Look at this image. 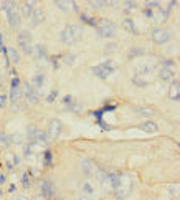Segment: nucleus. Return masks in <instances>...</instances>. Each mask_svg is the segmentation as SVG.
<instances>
[{
	"mask_svg": "<svg viewBox=\"0 0 180 200\" xmlns=\"http://www.w3.org/2000/svg\"><path fill=\"white\" fill-rule=\"evenodd\" d=\"M106 2H101V0H94V2H89V7L93 9H101V7H104Z\"/></svg>",
	"mask_w": 180,
	"mask_h": 200,
	"instance_id": "nucleus-32",
	"label": "nucleus"
},
{
	"mask_svg": "<svg viewBox=\"0 0 180 200\" xmlns=\"http://www.w3.org/2000/svg\"><path fill=\"white\" fill-rule=\"evenodd\" d=\"M96 30L99 33V37H103V38H113L117 33L116 23H113L111 20H99L96 23Z\"/></svg>",
	"mask_w": 180,
	"mask_h": 200,
	"instance_id": "nucleus-2",
	"label": "nucleus"
},
{
	"mask_svg": "<svg viewBox=\"0 0 180 200\" xmlns=\"http://www.w3.org/2000/svg\"><path fill=\"white\" fill-rule=\"evenodd\" d=\"M170 40V35L165 28H154L152 30V42L155 45H164Z\"/></svg>",
	"mask_w": 180,
	"mask_h": 200,
	"instance_id": "nucleus-5",
	"label": "nucleus"
},
{
	"mask_svg": "<svg viewBox=\"0 0 180 200\" xmlns=\"http://www.w3.org/2000/svg\"><path fill=\"white\" fill-rule=\"evenodd\" d=\"M7 22H9L10 28H13V30L20 28V25H22L20 13H17V10H10V12H7Z\"/></svg>",
	"mask_w": 180,
	"mask_h": 200,
	"instance_id": "nucleus-7",
	"label": "nucleus"
},
{
	"mask_svg": "<svg viewBox=\"0 0 180 200\" xmlns=\"http://www.w3.org/2000/svg\"><path fill=\"white\" fill-rule=\"evenodd\" d=\"M37 132H38V129L35 127L33 124H30L28 129H27V137H28L30 141H35V136H37Z\"/></svg>",
	"mask_w": 180,
	"mask_h": 200,
	"instance_id": "nucleus-23",
	"label": "nucleus"
},
{
	"mask_svg": "<svg viewBox=\"0 0 180 200\" xmlns=\"http://www.w3.org/2000/svg\"><path fill=\"white\" fill-rule=\"evenodd\" d=\"M98 179H99V182L103 183V185H108V172H106V171H99V172H98Z\"/></svg>",
	"mask_w": 180,
	"mask_h": 200,
	"instance_id": "nucleus-27",
	"label": "nucleus"
},
{
	"mask_svg": "<svg viewBox=\"0 0 180 200\" xmlns=\"http://www.w3.org/2000/svg\"><path fill=\"white\" fill-rule=\"evenodd\" d=\"M71 101H73V98H71V96H66V98H65V103H66V104H70Z\"/></svg>",
	"mask_w": 180,
	"mask_h": 200,
	"instance_id": "nucleus-42",
	"label": "nucleus"
},
{
	"mask_svg": "<svg viewBox=\"0 0 180 200\" xmlns=\"http://www.w3.org/2000/svg\"><path fill=\"white\" fill-rule=\"evenodd\" d=\"M124 9H126V12H132V10L137 9V5H136V2H131V0H127V2H124Z\"/></svg>",
	"mask_w": 180,
	"mask_h": 200,
	"instance_id": "nucleus-28",
	"label": "nucleus"
},
{
	"mask_svg": "<svg viewBox=\"0 0 180 200\" xmlns=\"http://www.w3.org/2000/svg\"><path fill=\"white\" fill-rule=\"evenodd\" d=\"M20 96H22L20 81H18V78H13V79H12V89H10V99H12L13 104H15V103L20 99Z\"/></svg>",
	"mask_w": 180,
	"mask_h": 200,
	"instance_id": "nucleus-9",
	"label": "nucleus"
},
{
	"mask_svg": "<svg viewBox=\"0 0 180 200\" xmlns=\"http://www.w3.org/2000/svg\"><path fill=\"white\" fill-rule=\"evenodd\" d=\"M114 50H116V45H114V43H109V45H106V48H104L106 53H109V51H114Z\"/></svg>",
	"mask_w": 180,
	"mask_h": 200,
	"instance_id": "nucleus-36",
	"label": "nucleus"
},
{
	"mask_svg": "<svg viewBox=\"0 0 180 200\" xmlns=\"http://www.w3.org/2000/svg\"><path fill=\"white\" fill-rule=\"evenodd\" d=\"M5 104H7V96L2 94V96H0V108H4Z\"/></svg>",
	"mask_w": 180,
	"mask_h": 200,
	"instance_id": "nucleus-38",
	"label": "nucleus"
},
{
	"mask_svg": "<svg viewBox=\"0 0 180 200\" xmlns=\"http://www.w3.org/2000/svg\"><path fill=\"white\" fill-rule=\"evenodd\" d=\"M0 142H2L5 147H9L10 146V137L7 136V134H0Z\"/></svg>",
	"mask_w": 180,
	"mask_h": 200,
	"instance_id": "nucleus-33",
	"label": "nucleus"
},
{
	"mask_svg": "<svg viewBox=\"0 0 180 200\" xmlns=\"http://www.w3.org/2000/svg\"><path fill=\"white\" fill-rule=\"evenodd\" d=\"M60 134H61V122L58 119H53L48 126V131H46V136H50L51 139H56L60 137Z\"/></svg>",
	"mask_w": 180,
	"mask_h": 200,
	"instance_id": "nucleus-8",
	"label": "nucleus"
},
{
	"mask_svg": "<svg viewBox=\"0 0 180 200\" xmlns=\"http://www.w3.org/2000/svg\"><path fill=\"white\" fill-rule=\"evenodd\" d=\"M122 183V175L117 174V172H113V174H108V185L111 188H119Z\"/></svg>",
	"mask_w": 180,
	"mask_h": 200,
	"instance_id": "nucleus-10",
	"label": "nucleus"
},
{
	"mask_svg": "<svg viewBox=\"0 0 180 200\" xmlns=\"http://www.w3.org/2000/svg\"><path fill=\"white\" fill-rule=\"evenodd\" d=\"M35 4H37V2H25V4L22 5V15L27 17V18L32 17L33 12H35Z\"/></svg>",
	"mask_w": 180,
	"mask_h": 200,
	"instance_id": "nucleus-15",
	"label": "nucleus"
},
{
	"mask_svg": "<svg viewBox=\"0 0 180 200\" xmlns=\"http://www.w3.org/2000/svg\"><path fill=\"white\" fill-rule=\"evenodd\" d=\"M30 185V180H28V177H27V174L23 175V187H28Z\"/></svg>",
	"mask_w": 180,
	"mask_h": 200,
	"instance_id": "nucleus-40",
	"label": "nucleus"
},
{
	"mask_svg": "<svg viewBox=\"0 0 180 200\" xmlns=\"http://www.w3.org/2000/svg\"><path fill=\"white\" fill-rule=\"evenodd\" d=\"M75 55H68V56H65V60H63V61L65 63H66V65H73V63H75Z\"/></svg>",
	"mask_w": 180,
	"mask_h": 200,
	"instance_id": "nucleus-35",
	"label": "nucleus"
},
{
	"mask_svg": "<svg viewBox=\"0 0 180 200\" xmlns=\"http://www.w3.org/2000/svg\"><path fill=\"white\" fill-rule=\"evenodd\" d=\"M80 165H81V171H83L84 175H93L94 174V164H93L89 159H83Z\"/></svg>",
	"mask_w": 180,
	"mask_h": 200,
	"instance_id": "nucleus-14",
	"label": "nucleus"
},
{
	"mask_svg": "<svg viewBox=\"0 0 180 200\" xmlns=\"http://www.w3.org/2000/svg\"><path fill=\"white\" fill-rule=\"evenodd\" d=\"M114 70H116V65H114L111 60L99 63V65H96V66H93V73H94L96 76H99V78H108Z\"/></svg>",
	"mask_w": 180,
	"mask_h": 200,
	"instance_id": "nucleus-3",
	"label": "nucleus"
},
{
	"mask_svg": "<svg viewBox=\"0 0 180 200\" xmlns=\"http://www.w3.org/2000/svg\"><path fill=\"white\" fill-rule=\"evenodd\" d=\"M55 5H56L58 9H61L63 12H68L70 9H75L76 10V4H75V2H63V0H56V2H55Z\"/></svg>",
	"mask_w": 180,
	"mask_h": 200,
	"instance_id": "nucleus-17",
	"label": "nucleus"
},
{
	"mask_svg": "<svg viewBox=\"0 0 180 200\" xmlns=\"http://www.w3.org/2000/svg\"><path fill=\"white\" fill-rule=\"evenodd\" d=\"M56 96H58V91H51V93H50V96H48V103H51V101H53L55 98H56Z\"/></svg>",
	"mask_w": 180,
	"mask_h": 200,
	"instance_id": "nucleus-37",
	"label": "nucleus"
},
{
	"mask_svg": "<svg viewBox=\"0 0 180 200\" xmlns=\"http://www.w3.org/2000/svg\"><path fill=\"white\" fill-rule=\"evenodd\" d=\"M81 188H83V192H84V194H86V195H91L93 192H94V188L91 187V183H88V182L81 183Z\"/></svg>",
	"mask_w": 180,
	"mask_h": 200,
	"instance_id": "nucleus-29",
	"label": "nucleus"
},
{
	"mask_svg": "<svg viewBox=\"0 0 180 200\" xmlns=\"http://www.w3.org/2000/svg\"><path fill=\"white\" fill-rule=\"evenodd\" d=\"M132 83L136 84V86H139V88H146L147 84V79H144V76H139V75H136L134 78H132Z\"/></svg>",
	"mask_w": 180,
	"mask_h": 200,
	"instance_id": "nucleus-21",
	"label": "nucleus"
},
{
	"mask_svg": "<svg viewBox=\"0 0 180 200\" xmlns=\"http://www.w3.org/2000/svg\"><path fill=\"white\" fill-rule=\"evenodd\" d=\"M35 53H37V58L38 60H45V50H43L42 46H35Z\"/></svg>",
	"mask_w": 180,
	"mask_h": 200,
	"instance_id": "nucleus-30",
	"label": "nucleus"
},
{
	"mask_svg": "<svg viewBox=\"0 0 180 200\" xmlns=\"http://www.w3.org/2000/svg\"><path fill=\"white\" fill-rule=\"evenodd\" d=\"M159 76H160V79L162 81H165V83H172L174 81V70L172 68H160V71H159Z\"/></svg>",
	"mask_w": 180,
	"mask_h": 200,
	"instance_id": "nucleus-12",
	"label": "nucleus"
},
{
	"mask_svg": "<svg viewBox=\"0 0 180 200\" xmlns=\"http://www.w3.org/2000/svg\"><path fill=\"white\" fill-rule=\"evenodd\" d=\"M121 25H122V28L126 30V32H129V33H136V25H134V22L131 20V18H124Z\"/></svg>",
	"mask_w": 180,
	"mask_h": 200,
	"instance_id": "nucleus-19",
	"label": "nucleus"
},
{
	"mask_svg": "<svg viewBox=\"0 0 180 200\" xmlns=\"http://www.w3.org/2000/svg\"><path fill=\"white\" fill-rule=\"evenodd\" d=\"M141 129L142 131H146V132H157V124L155 122H152V121H146V122H142L141 124Z\"/></svg>",
	"mask_w": 180,
	"mask_h": 200,
	"instance_id": "nucleus-18",
	"label": "nucleus"
},
{
	"mask_svg": "<svg viewBox=\"0 0 180 200\" xmlns=\"http://www.w3.org/2000/svg\"><path fill=\"white\" fill-rule=\"evenodd\" d=\"M139 55H144V50H142V48H132V50L129 51V56H131V58L139 56Z\"/></svg>",
	"mask_w": 180,
	"mask_h": 200,
	"instance_id": "nucleus-31",
	"label": "nucleus"
},
{
	"mask_svg": "<svg viewBox=\"0 0 180 200\" xmlns=\"http://www.w3.org/2000/svg\"><path fill=\"white\" fill-rule=\"evenodd\" d=\"M169 98H170L172 101H179V98H180V84H179L177 79L170 84V88H169Z\"/></svg>",
	"mask_w": 180,
	"mask_h": 200,
	"instance_id": "nucleus-11",
	"label": "nucleus"
},
{
	"mask_svg": "<svg viewBox=\"0 0 180 200\" xmlns=\"http://www.w3.org/2000/svg\"><path fill=\"white\" fill-rule=\"evenodd\" d=\"M32 86H35L38 91H42L43 86H45V76H43V75H37L33 78V84H32Z\"/></svg>",
	"mask_w": 180,
	"mask_h": 200,
	"instance_id": "nucleus-20",
	"label": "nucleus"
},
{
	"mask_svg": "<svg viewBox=\"0 0 180 200\" xmlns=\"http://www.w3.org/2000/svg\"><path fill=\"white\" fill-rule=\"evenodd\" d=\"M55 200H61V199H55Z\"/></svg>",
	"mask_w": 180,
	"mask_h": 200,
	"instance_id": "nucleus-44",
	"label": "nucleus"
},
{
	"mask_svg": "<svg viewBox=\"0 0 180 200\" xmlns=\"http://www.w3.org/2000/svg\"><path fill=\"white\" fill-rule=\"evenodd\" d=\"M40 188H42V195L46 197V199H50V197L53 195V183H51L50 180H43V182L40 183Z\"/></svg>",
	"mask_w": 180,
	"mask_h": 200,
	"instance_id": "nucleus-13",
	"label": "nucleus"
},
{
	"mask_svg": "<svg viewBox=\"0 0 180 200\" xmlns=\"http://www.w3.org/2000/svg\"><path fill=\"white\" fill-rule=\"evenodd\" d=\"M18 40V45H20L22 51L25 55H32L33 53V48H32V35L27 32V30H23V32H20L17 37Z\"/></svg>",
	"mask_w": 180,
	"mask_h": 200,
	"instance_id": "nucleus-4",
	"label": "nucleus"
},
{
	"mask_svg": "<svg viewBox=\"0 0 180 200\" xmlns=\"http://www.w3.org/2000/svg\"><path fill=\"white\" fill-rule=\"evenodd\" d=\"M81 37H83V27L78 23H70L61 32V42L66 45H73V43L80 42Z\"/></svg>",
	"mask_w": 180,
	"mask_h": 200,
	"instance_id": "nucleus-1",
	"label": "nucleus"
},
{
	"mask_svg": "<svg viewBox=\"0 0 180 200\" xmlns=\"http://www.w3.org/2000/svg\"><path fill=\"white\" fill-rule=\"evenodd\" d=\"M30 18H32V25H40L42 22H45V12L38 9V10H35L33 15Z\"/></svg>",
	"mask_w": 180,
	"mask_h": 200,
	"instance_id": "nucleus-16",
	"label": "nucleus"
},
{
	"mask_svg": "<svg viewBox=\"0 0 180 200\" xmlns=\"http://www.w3.org/2000/svg\"><path fill=\"white\" fill-rule=\"evenodd\" d=\"M46 132H43V131H38L37 136H35V142L37 144H46Z\"/></svg>",
	"mask_w": 180,
	"mask_h": 200,
	"instance_id": "nucleus-22",
	"label": "nucleus"
},
{
	"mask_svg": "<svg viewBox=\"0 0 180 200\" xmlns=\"http://www.w3.org/2000/svg\"><path fill=\"white\" fill-rule=\"evenodd\" d=\"M68 109L70 111H73V113H80V111H83V104H80V103H70V106H68Z\"/></svg>",
	"mask_w": 180,
	"mask_h": 200,
	"instance_id": "nucleus-25",
	"label": "nucleus"
},
{
	"mask_svg": "<svg viewBox=\"0 0 180 200\" xmlns=\"http://www.w3.org/2000/svg\"><path fill=\"white\" fill-rule=\"evenodd\" d=\"M177 188H179V187H177V185H175V187H170V192H172V194H175V195H177V194H179V190H177Z\"/></svg>",
	"mask_w": 180,
	"mask_h": 200,
	"instance_id": "nucleus-43",
	"label": "nucleus"
},
{
	"mask_svg": "<svg viewBox=\"0 0 180 200\" xmlns=\"http://www.w3.org/2000/svg\"><path fill=\"white\" fill-rule=\"evenodd\" d=\"M78 200H94V199H93L91 195H81V197H80V199H78Z\"/></svg>",
	"mask_w": 180,
	"mask_h": 200,
	"instance_id": "nucleus-41",
	"label": "nucleus"
},
{
	"mask_svg": "<svg viewBox=\"0 0 180 200\" xmlns=\"http://www.w3.org/2000/svg\"><path fill=\"white\" fill-rule=\"evenodd\" d=\"M155 7H160V2H157V0H151V2H147L146 4V9H155Z\"/></svg>",
	"mask_w": 180,
	"mask_h": 200,
	"instance_id": "nucleus-34",
	"label": "nucleus"
},
{
	"mask_svg": "<svg viewBox=\"0 0 180 200\" xmlns=\"http://www.w3.org/2000/svg\"><path fill=\"white\" fill-rule=\"evenodd\" d=\"M136 113L142 114V116H154V111H152V109H147V108H136Z\"/></svg>",
	"mask_w": 180,
	"mask_h": 200,
	"instance_id": "nucleus-26",
	"label": "nucleus"
},
{
	"mask_svg": "<svg viewBox=\"0 0 180 200\" xmlns=\"http://www.w3.org/2000/svg\"><path fill=\"white\" fill-rule=\"evenodd\" d=\"M144 15H146L147 18H152V17H154V13H152V10H149V9H146V10H144Z\"/></svg>",
	"mask_w": 180,
	"mask_h": 200,
	"instance_id": "nucleus-39",
	"label": "nucleus"
},
{
	"mask_svg": "<svg viewBox=\"0 0 180 200\" xmlns=\"http://www.w3.org/2000/svg\"><path fill=\"white\" fill-rule=\"evenodd\" d=\"M23 93H25L27 99H28L32 104H38V101H40L38 93H37V89H35L30 83H23Z\"/></svg>",
	"mask_w": 180,
	"mask_h": 200,
	"instance_id": "nucleus-6",
	"label": "nucleus"
},
{
	"mask_svg": "<svg viewBox=\"0 0 180 200\" xmlns=\"http://www.w3.org/2000/svg\"><path fill=\"white\" fill-rule=\"evenodd\" d=\"M7 53H9V58L12 60L13 63H18V61H20V56H18V51H17V50L9 48V50H7Z\"/></svg>",
	"mask_w": 180,
	"mask_h": 200,
	"instance_id": "nucleus-24",
	"label": "nucleus"
}]
</instances>
